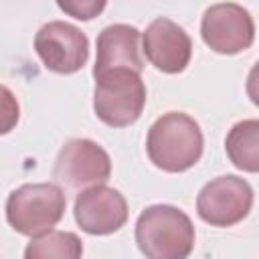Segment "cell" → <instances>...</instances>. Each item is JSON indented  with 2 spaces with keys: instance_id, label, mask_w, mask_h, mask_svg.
Here are the masks:
<instances>
[{
  "instance_id": "cell-4",
  "label": "cell",
  "mask_w": 259,
  "mask_h": 259,
  "mask_svg": "<svg viewBox=\"0 0 259 259\" xmlns=\"http://www.w3.org/2000/svg\"><path fill=\"white\" fill-rule=\"evenodd\" d=\"M93 77L95 115L111 127H125L138 121L146 105V85L140 73L130 69H109Z\"/></svg>"
},
{
  "instance_id": "cell-5",
  "label": "cell",
  "mask_w": 259,
  "mask_h": 259,
  "mask_svg": "<svg viewBox=\"0 0 259 259\" xmlns=\"http://www.w3.org/2000/svg\"><path fill=\"white\" fill-rule=\"evenodd\" d=\"M253 206V188L247 180L227 174L202 186L196 198L198 217L212 227H233L241 223Z\"/></svg>"
},
{
  "instance_id": "cell-9",
  "label": "cell",
  "mask_w": 259,
  "mask_h": 259,
  "mask_svg": "<svg viewBox=\"0 0 259 259\" xmlns=\"http://www.w3.org/2000/svg\"><path fill=\"white\" fill-rule=\"evenodd\" d=\"M73 214L81 231L89 235H111L125 225L127 202L119 190L97 184L77 194Z\"/></svg>"
},
{
  "instance_id": "cell-3",
  "label": "cell",
  "mask_w": 259,
  "mask_h": 259,
  "mask_svg": "<svg viewBox=\"0 0 259 259\" xmlns=\"http://www.w3.org/2000/svg\"><path fill=\"white\" fill-rule=\"evenodd\" d=\"M65 206L67 198L61 186L53 182L22 184L6 200V221L16 233L38 237L53 231L63 219Z\"/></svg>"
},
{
  "instance_id": "cell-11",
  "label": "cell",
  "mask_w": 259,
  "mask_h": 259,
  "mask_svg": "<svg viewBox=\"0 0 259 259\" xmlns=\"http://www.w3.org/2000/svg\"><path fill=\"white\" fill-rule=\"evenodd\" d=\"M109 69H130L142 73L144 59L140 53V30L136 26L109 24L99 32L93 75Z\"/></svg>"
},
{
  "instance_id": "cell-13",
  "label": "cell",
  "mask_w": 259,
  "mask_h": 259,
  "mask_svg": "<svg viewBox=\"0 0 259 259\" xmlns=\"http://www.w3.org/2000/svg\"><path fill=\"white\" fill-rule=\"evenodd\" d=\"M83 243L75 233L49 231L32 237L24 249V259H81Z\"/></svg>"
},
{
  "instance_id": "cell-8",
  "label": "cell",
  "mask_w": 259,
  "mask_h": 259,
  "mask_svg": "<svg viewBox=\"0 0 259 259\" xmlns=\"http://www.w3.org/2000/svg\"><path fill=\"white\" fill-rule=\"evenodd\" d=\"M200 34L206 47L221 55H237L253 45L255 24L243 6L235 2L212 4L204 10Z\"/></svg>"
},
{
  "instance_id": "cell-14",
  "label": "cell",
  "mask_w": 259,
  "mask_h": 259,
  "mask_svg": "<svg viewBox=\"0 0 259 259\" xmlns=\"http://www.w3.org/2000/svg\"><path fill=\"white\" fill-rule=\"evenodd\" d=\"M18 115H20V107H18L14 93L8 87L0 85V136L16 127Z\"/></svg>"
},
{
  "instance_id": "cell-1",
  "label": "cell",
  "mask_w": 259,
  "mask_h": 259,
  "mask_svg": "<svg viewBox=\"0 0 259 259\" xmlns=\"http://www.w3.org/2000/svg\"><path fill=\"white\" fill-rule=\"evenodd\" d=\"M204 148L200 125L182 111H168L148 130L146 152L150 162L164 172H184L192 168Z\"/></svg>"
},
{
  "instance_id": "cell-7",
  "label": "cell",
  "mask_w": 259,
  "mask_h": 259,
  "mask_svg": "<svg viewBox=\"0 0 259 259\" xmlns=\"http://www.w3.org/2000/svg\"><path fill=\"white\" fill-rule=\"evenodd\" d=\"M53 174L65 188L81 190L85 186L103 184L111 174V160L97 142L77 138L61 148Z\"/></svg>"
},
{
  "instance_id": "cell-10",
  "label": "cell",
  "mask_w": 259,
  "mask_h": 259,
  "mask_svg": "<svg viewBox=\"0 0 259 259\" xmlns=\"http://www.w3.org/2000/svg\"><path fill=\"white\" fill-rule=\"evenodd\" d=\"M146 59L162 73H182L192 57V40L188 32L174 20L160 16L152 20L142 36Z\"/></svg>"
},
{
  "instance_id": "cell-12",
  "label": "cell",
  "mask_w": 259,
  "mask_h": 259,
  "mask_svg": "<svg viewBox=\"0 0 259 259\" xmlns=\"http://www.w3.org/2000/svg\"><path fill=\"white\" fill-rule=\"evenodd\" d=\"M229 160L243 172L259 170V121L243 119L231 127L225 140Z\"/></svg>"
},
{
  "instance_id": "cell-2",
  "label": "cell",
  "mask_w": 259,
  "mask_h": 259,
  "mask_svg": "<svg viewBox=\"0 0 259 259\" xmlns=\"http://www.w3.org/2000/svg\"><path fill=\"white\" fill-rule=\"evenodd\" d=\"M136 243L146 259H188L194 249V227L178 206L152 204L136 221Z\"/></svg>"
},
{
  "instance_id": "cell-6",
  "label": "cell",
  "mask_w": 259,
  "mask_h": 259,
  "mask_svg": "<svg viewBox=\"0 0 259 259\" xmlns=\"http://www.w3.org/2000/svg\"><path fill=\"white\" fill-rule=\"evenodd\" d=\"M34 51L49 71L71 75L87 63L89 40L81 28L65 20H51L38 28Z\"/></svg>"
},
{
  "instance_id": "cell-15",
  "label": "cell",
  "mask_w": 259,
  "mask_h": 259,
  "mask_svg": "<svg viewBox=\"0 0 259 259\" xmlns=\"http://www.w3.org/2000/svg\"><path fill=\"white\" fill-rule=\"evenodd\" d=\"M63 12L79 18V20H91L93 16H97L103 8H105V2H95V0H73V2H59L57 4Z\"/></svg>"
}]
</instances>
